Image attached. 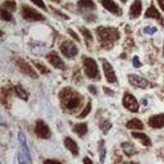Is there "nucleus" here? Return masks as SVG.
Returning a JSON list of instances; mask_svg holds the SVG:
<instances>
[{"label":"nucleus","instance_id":"obj_19","mask_svg":"<svg viewBox=\"0 0 164 164\" xmlns=\"http://www.w3.org/2000/svg\"><path fill=\"white\" fill-rule=\"evenodd\" d=\"M78 7L83 10H94L95 9V4L92 0H79Z\"/></svg>","mask_w":164,"mask_h":164},{"label":"nucleus","instance_id":"obj_33","mask_svg":"<svg viewBox=\"0 0 164 164\" xmlns=\"http://www.w3.org/2000/svg\"><path fill=\"white\" fill-rule=\"evenodd\" d=\"M68 33H69L70 35H72V36L75 39V40H77V41H78V42H80V38L78 37V35H77V33H75L73 30H72L71 29H68Z\"/></svg>","mask_w":164,"mask_h":164},{"label":"nucleus","instance_id":"obj_40","mask_svg":"<svg viewBox=\"0 0 164 164\" xmlns=\"http://www.w3.org/2000/svg\"><path fill=\"white\" fill-rule=\"evenodd\" d=\"M142 103H143V104H145L146 105V104H147V100H146V99L145 100H144V99H143Z\"/></svg>","mask_w":164,"mask_h":164},{"label":"nucleus","instance_id":"obj_31","mask_svg":"<svg viewBox=\"0 0 164 164\" xmlns=\"http://www.w3.org/2000/svg\"><path fill=\"white\" fill-rule=\"evenodd\" d=\"M30 1L33 2L36 6H38V7H40V8H42V9H44V10H47V7L45 6V4H44L43 0H30Z\"/></svg>","mask_w":164,"mask_h":164},{"label":"nucleus","instance_id":"obj_6","mask_svg":"<svg viewBox=\"0 0 164 164\" xmlns=\"http://www.w3.org/2000/svg\"><path fill=\"white\" fill-rule=\"evenodd\" d=\"M59 48L62 54L69 59L75 57L78 53V48L77 45L70 40H66L62 42Z\"/></svg>","mask_w":164,"mask_h":164},{"label":"nucleus","instance_id":"obj_11","mask_svg":"<svg viewBox=\"0 0 164 164\" xmlns=\"http://www.w3.org/2000/svg\"><path fill=\"white\" fill-rule=\"evenodd\" d=\"M128 80H129L130 84L132 85L135 87L145 89L148 86V85H149V82H148V80H146V79L139 77V76H137L135 74L129 75L128 76Z\"/></svg>","mask_w":164,"mask_h":164},{"label":"nucleus","instance_id":"obj_36","mask_svg":"<svg viewBox=\"0 0 164 164\" xmlns=\"http://www.w3.org/2000/svg\"><path fill=\"white\" fill-rule=\"evenodd\" d=\"M89 90L91 92L93 95H96V93H97V90H96V89L94 85H90V86H89Z\"/></svg>","mask_w":164,"mask_h":164},{"label":"nucleus","instance_id":"obj_30","mask_svg":"<svg viewBox=\"0 0 164 164\" xmlns=\"http://www.w3.org/2000/svg\"><path fill=\"white\" fill-rule=\"evenodd\" d=\"M157 28L154 27V26H146L145 28L144 29V32L147 34V35H152L154 33L157 32Z\"/></svg>","mask_w":164,"mask_h":164},{"label":"nucleus","instance_id":"obj_43","mask_svg":"<svg viewBox=\"0 0 164 164\" xmlns=\"http://www.w3.org/2000/svg\"><path fill=\"white\" fill-rule=\"evenodd\" d=\"M124 164H131V163H124Z\"/></svg>","mask_w":164,"mask_h":164},{"label":"nucleus","instance_id":"obj_32","mask_svg":"<svg viewBox=\"0 0 164 164\" xmlns=\"http://www.w3.org/2000/svg\"><path fill=\"white\" fill-rule=\"evenodd\" d=\"M133 65H134V66L136 67V68L140 67V66H142L141 62H140V61H139V58L137 56H135L134 59H133Z\"/></svg>","mask_w":164,"mask_h":164},{"label":"nucleus","instance_id":"obj_7","mask_svg":"<svg viewBox=\"0 0 164 164\" xmlns=\"http://www.w3.org/2000/svg\"><path fill=\"white\" fill-rule=\"evenodd\" d=\"M16 63H17V66H18L19 70L22 73H24L25 75L31 77V78H37L38 77V75L35 72V71L33 69L31 66L30 65L29 63H27L25 60H23L22 59H17Z\"/></svg>","mask_w":164,"mask_h":164},{"label":"nucleus","instance_id":"obj_2","mask_svg":"<svg viewBox=\"0 0 164 164\" xmlns=\"http://www.w3.org/2000/svg\"><path fill=\"white\" fill-rule=\"evenodd\" d=\"M96 34L100 43L104 48H108L113 42L120 38V34L115 28L100 26L96 30Z\"/></svg>","mask_w":164,"mask_h":164},{"label":"nucleus","instance_id":"obj_8","mask_svg":"<svg viewBox=\"0 0 164 164\" xmlns=\"http://www.w3.org/2000/svg\"><path fill=\"white\" fill-rule=\"evenodd\" d=\"M123 105L126 108L132 113H136L139 110V103L132 95L126 94L123 98Z\"/></svg>","mask_w":164,"mask_h":164},{"label":"nucleus","instance_id":"obj_26","mask_svg":"<svg viewBox=\"0 0 164 164\" xmlns=\"http://www.w3.org/2000/svg\"><path fill=\"white\" fill-rule=\"evenodd\" d=\"M91 108H92V105H91V103L89 102L88 103V104L86 105V107L85 108L84 110L82 111V113H80V116H78V118H80V119H82V118H84L87 116L89 113H90V111H91Z\"/></svg>","mask_w":164,"mask_h":164},{"label":"nucleus","instance_id":"obj_29","mask_svg":"<svg viewBox=\"0 0 164 164\" xmlns=\"http://www.w3.org/2000/svg\"><path fill=\"white\" fill-rule=\"evenodd\" d=\"M34 64L35 65V66H36L38 69L40 70V72L41 73H48L49 72V71H48V69L47 67L45 66H44L42 63H40V62H35V61H34Z\"/></svg>","mask_w":164,"mask_h":164},{"label":"nucleus","instance_id":"obj_17","mask_svg":"<svg viewBox=\"0 0 164 164\" xmlns=\"http://www.w3.org/2000/svg\"><path fill=\"white\" fill-rule=\"evenodd\" d=\"M64 144L65 147L68 150L71 151V153L74 154V155H78L79 153V149H78V146H77V143L73 140L71 138H66L64 140Z\"/></svg>","mask_w":164,"mask_h":164},{"label":"nucleus","instance_id":"obj_15","mask_svg":"<svg viewBox=\"0 0 164 164\" xmlns=\"http://www.w3.org/2000/svg\"><path fill=\"white\" fill-rule=\"evenodd\" d=\"M142 12V3L141 0H135L130 7L129 14L132 18H137Z\"/></svg>","mask_w":164,"mask_h":164},{"label":"nucleus","instance_id":"obj_9","mask_svg":"<svg viewBox=\"0 0 164 164\" xmlns=\"http://www.w3.org/2000/svg\"><path fill=\"white\" fill-rule=\"evenodd\" d=\"M35 134L38 137L42 139H48L50 137V130L47 125L44 122V121H37L35 126Z\"/></svg>","mask_w":164,"mask_h":164},{"label":"nucleus","instance_id":"obj_28","mask_svg":"<svg viewBox=\"0 0 164 164\" xmlns=\"http://www.w3.org/2000/svg\"><path fill=\"white\" fill-rule=\"evenodd\" d=\"M80 31L82 33V35H84L85 40H90V41L93 40V37H92L91 33H90V31L89 30L86 29V28H81V29H80Z\"/></svg>","mask_w":164,"mask_h":164},{"label":"nucleus","instance_id":"obj_42","mask_svg":"<svg viewBox=\"0 0 164 164\" xmlns=\"http://www.w3.org/2000/svg\"><path fill=\"white\" fill-rule=\"evenodd\" d=\"M121 1L123 4H125V3H126V1H127V0H121Z\"/></svg>","mask_w":164,"mask_h":164},{"label":"nucleus","instance_id":"obj_16","mask_svg":"<svg viewBox=\"0 0 164 164\" xmlns=\"http://www.w3.org/2000/svg\"><path fill=\"white\" fill-rule=\"evenodd\" d=\"M146 18H154L156 20H158V21H161L162 24H163V19H162V17H161V14L159 13V12L157 11V8L155 7V6L153 4H151L148 10L146 11L145 15H144Z\"/></svg>","mask_w":164,"mask_h":164},{"label":"nucleus","instance_id":"obj_44","mask_svg":"<svg viewBox=\"0 0 164 164\" xmlns=\"http://www.w3.org/2000/svg\"><path fill=\"white\" fill-rule=\"evenodd\" d=\"M163 55H164V45H163Z\"/></svg>","mask_w":164,"mask_h":164},{"label":"nucleus","instance_id":"obj_13","mask_svg":"<svg viewBox=\"0 0 164 164\" xmlns=\"http://www.w3.org/2000/svg\"><path fill=\"white\" fill-rule=\"evenodd\" d=\"M46 59L48 61V62L54 66L55 68L57 69H62L63 70L65 68V64L62 61L61 58L59 57V55L57 54L55 52L50 53L46 56Z\"/></svg>","mask_w":164,"mask_h":164},{"label":"nucleus","instance_id":"obj_21","mask_svg":"<svg viewBox=\"0 0 164 164\" xmlns=\"http://www.w3.org/2000/svg\"><path fill=\"white\" fill-rule=\"evenodd\" d=\"M126 127L128 129H137V130H143L144 129V124L140 120L137 118H133L131 121H129L126 123Z\"/></svg>","mask_w":164,"mask_h":164},{"label":"nucleus","instance_id":"obj_3","mask_svg":"<svg viewBox=\"0 0 164 164\" xmlns=\"http://www.w3.org/2000/svg\"><path fill=\"white\" fill-rule=\"evenodd\" d=\"M18 163L19 164H31V157L29 148L26 143V139L24 133L22 131L18 132Z\"/></svg>","mask_w":164,"mask_h":164},{"label":"nucleus","instance_id":"obj_37","mask_svg":"<svg viewBox=\"0 0 164 164\" xmlns=\"http://www.w3.org/2000/svg\"><path fill=\"white\" fill-rule=\"evenodd\" d=\"M83 162H84V164H94L93 163V162L91 161V159L87 157H85L84 159H83Z\"/></svg>","mask_w":164,"mask_h":164},{"label":"nucleus","instance_id":"obj_38","mask_svg":"<svg viewBox=\"0 0 164 164\" xmlns=\"http://www.w3.org/2000/svg\"><path fill=\"white\" fill-rule=\"evenodd\" d=\"M157 2H158V4L160 6L161 9L163 11H164V0H157Z\"/></svg>","mask_w":164,"mask_h":164},{"label":"nucleus","instance_id":"obj_24","mask_svg":"<svg viewBox=\"0 0 164 164\" xmlns=\"http://www.w3.org/2000/svg\"><path fill=\"white\" fill-rule=\"evenodd\" d=\"M4 7L7 11L9 10V11L15 12L16 8H17V5H16V2L13 0H7L4 3Z\"/></svg>","mask_w":164,"mask_h":164},{"label":"nucleus","instance_id":"obj_41","mask_svg":"<svg viewBox=\"0 0 164 164\" xmlns=\"http://www.w3.org/2000/svg\"><path fill=\"white\" fill-rule=\"evenodd\" d=\"M51 1H53V2H56V3H59V2H61L62 0H51Z\"/></svg>","mask_w":164,"mask_h":164},{"label":"nucleus","instance_id":"obj_22","mask_svg":"<svg viewBox=\"0 0 164 164\" xmlns=\"http://www.w3.org/2000/svg\"><path fill=\"white\" fill-rule=\"evenodd\" d=\"M87 124L85 123H79L74 126V131L80 137L84 136L87 133Z\"/></svg>","mask_w":164,"mask_h":164},{"label":"nucleus","instance_id":"obj_25","mask_svg":"<svg viewBox=\"0 0 164 164\" xmlns=\"http://www.w3.org/2000/svg\"><path fill=\"white\" fill-rule=\"evenodd\" d=\"M0 16H1V19L6 21V22H9L12 20V14L6 10V9H1L0 10Z\"/></svg>","mask_w":164,"mask_h":164},{"label":"nucleus","instance_id":"obj_18","mask_svg":"<svg viewBox=\"0 0 164 164\" xmlns=\"http://www.w3.org/2000/svg\"><path fill=\"white\" fill-rule=\"evenodd\" d=\"M132 136L134 138L137 139L139 140H140V142L143 145L147 146V147H150V146L152 145V142H151V139L150 138L146 135L144 133H138V132H133L132 134Z\"/></svg>","mask_w":164,"mask_h":164},{"label":"nucleus","instance_id":"obj_12","mask_svg":"<svg viewBox=\"0 0 164 164\" xmlns=\"http://www.w3.org/2000/svg\"><path fill=\"white\" fill-rule=\"evenodd\" d=\"M101 4L103 7H105L108 11L113 14L121 16L122 13L121 7L113 0H101Z\"/></svg>","mask_w":164,"mask_h":164},{"label":"nucleus","instance_id":"obj_27","mask_svg":"<svg viewBox=\"0 0 164 164\" xmlns=\"http://www.w3.org/2000/svg\"><path fill=\"white\" fill-rule=\"evenodd\" d=\"M100 127L102 129L103 132L106 135V134L108 132V131H109L110 129L112 128V124L110 123L108 121H103L102 123H101Z\"/></svg>","mask_w":164,"mask_h":164},{"label":"nucleus","instance_id":"obj_14","mask_svg":"<svg viewBox=\"0 0 164 164\" xmlns=\"http://www.w3.org/2000/svg\"><path fill=\"white\" fill-rule=\"evenodd\" d=\"M149 126L154 129H158L164 126V114L154 115L150 117Z\"/></svg>","mask_w":164,"mask_h":164},{"label":"nucleus","instance_id":"obj_23","mask_svg":"<svg viewBox=\"0 0 164 164\" xmlns=\"http://www.w3.org/2000/svg\"><path fill=\"white\" fill-rule=\"evenodd\" d=\"M15 90H16V94L18 95V97L23 99V100H27L28 98V95H27V93L25 91V90L22 87V86H17L15 88Z\"/></svg>","mask_w":164,"mask_h":164},{"label":"nucleus","instance_id":"obj_5","mask_svg":"<svg viewBox=\"0 0 164 164\" xmlns=\"http://www.w3.org/2000/svg\"><path fill=\"white\" fill-rule=\"evenodd\" d=\"M22 17L25 20L29 22H37V21L45 20V17L41 13L32 7L26 5L22 7Z\"/></svg>","mask_w":164,"mask_h":164},{"label":"nucleus","instance_id":"obj_34","mask_svg":"<svg viewBox=\"0 0 164 164\" xmlns=\"http://www.w3.org/2000/svg\"><path fill=\"white\" fill-rule=\"evenodd\" d=\"M105 155H106V150L103 149V150L101 151V154H100V160H101V163H103V162H104Z\"/></svg>","mask_w":164,"mask_h":164},{"label":"nucleus","instance_id":"obj_39","mask_svg":"<svg viewBox=\"0 0 164 164\" xmlns=\"http://www.w3.org/2000/svg\"><path fill=\"white\" fill-rule=\"evenodd\" d=\"M103 90H104V92L105 93H107L108 95H112L113 94V91H112V90H109V88H103Z\"/></svg>","mask_w":164,"mask_h":164},{"label":"nucleus","instance_id":"obj_35","mask_svg":"<svg viewBox=\"0 0 164 164\" xmlns=\"http://www.w3.org/2000/svg\"><path fill=\"white\" fill-rule=\"evenodd\" d=\"M44 164H62L61 163H59L58 161L55 160H46L44 163Z\"/></svg>","mask_w":164,"mask_h":164},{"label":"nucleus","instance_id":"obj_20","mask_svg":"<svg viewBox=\"0 0 164 164\" xmlns=\"http://www.w3.org/2000/svg\"><path fill=\"white\" fill-rule=\"evenodd\" d=\"M121 148L123 150V152L127 156H132V155H134L135 153H137V150L135 149V146L130 144V143L125 142L123 144H121Z\"/></svg>","mask_w":164,"mask_h":164},{"label":"nucleus","instance_id":"obj_4","mask_svg":"<svg viewBox=\"0 0 164 164\" xmlns=\"http://www.w3.org/2000/svg\"><path fill=\"white\" fill-rule=\"evenodd\" d=\"M83 65H84L85 74L90 79H95L98 78L99 76L98 72V65L94 59L86 58L83 61Z\"/></svg>","mask_w":164,"mask_h":164},{"label":"nucleus","instance_id":"obj_1","mask_svg":"<svg viewBox=\"0 0 164 164\" xmlns=\"http://www.w3.org/2000/svg\"><path fill=\"white\" fill-rule=\"evenodd\" d=\"M62 106L68 111H76L82 103V97L80 94L70 88L63 89L60 93Z\"/></svg>","mask_w":164,"mask_h":164},{"label":"nucleus","instance_id":"obj_10","mask_svg":"<svg viewBox=\"0 0 164 164\" xmlns=\"http://www.w3.org/2000/svg\"><path fill=\"white\" fill-rule=\"evenodd\" d=\"M103 72L105 75L106 80L108 83H115L117 82V77L114 72L113 66L110 65L109 62L107 61H104L103 62Z\"/></svg>","mask_w":164,"mask_h":164}]
</instances>
